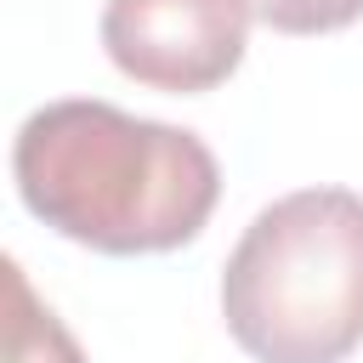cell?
Returning <instances> with one entry per match:
<instances>
[{
    "label": "cell",
    "instance_id": "obj_5",
    "mask_svg": "<svg viewBox=\"0 0 363 363\" xmlns=\"http://www.w3.org/2000/svg\"><path fill=\"white\" fill-rule=\"evenodd\" d=\"M250 17L278 34H335L363 17V0H250Z\"/></svg>",
    "mask_w": 363,
    "mask_h": 363
},
{
    "label": "cell",
    "instance_id": "obj_1",
    "mask_svg": "<svg viewBox=\"0 0 363 363\" xmlns=\"http://www.w3.org/2000/svg\"><path fill=\"white\" fill-rule=\"evenodd\" d=\"M11 176L51 233L102 255L182 250L221 199L216 153L193 130L136 119L96 96L34 108L11 142Z\"/></svg>",
    "mask_w": 363,
    "mask_h": 363
},
{
    "label": "cell",
    "instance_id": "obj_2",
    "mask_svg": "<svg viewBox=\"0 0 363 363\" xmlns=\"http://www.w3.org/2000/svg\"><path fill=\"white\" fill-rule=\"evenodd\" d=\"M221 318L255 363H340L363 346V193L272 199L221 267Z\"/></svg>",
    "mask_w": 363,
    "mask_h": 363
},
{
    "label": "cell",
    "instance_id": "obj_3",
    "mask_svg": "<svg viewBox=\"0 0 363 363\" xmlns=\"http://www.w3.org/2000/svg\"><path fill=\"white\" fill-rule=\"evenodd\" d=\"M250 40V0H108L102 45L113 68L147 91H216Z\"/></svg>",
    "mask_w": 363,
    "mask_h": 363
},
{
    "label": "cell",
    "instance_id": "obj_4",
    "mask_svg": "<svg viewBox=\"0 0 363 363\" xmlns=\"http://www.w3.org/2000/svg\"><path fill=\"white\" fill-rule=\"evenodd\" d=\"M6 301H11V312H6V363H85V352L62 329V318L34 301L17 261H6Z\"/></svg>",
    "mask_w": 363,
    "mask_h": 363
}]
</instances>
